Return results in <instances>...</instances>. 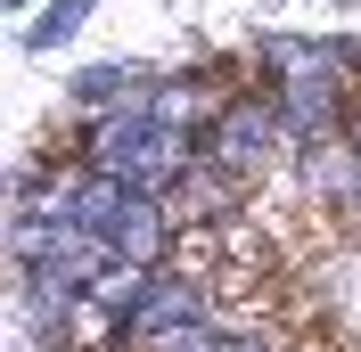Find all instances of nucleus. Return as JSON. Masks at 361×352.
<instances>
[{
    "label": "nucleus",
    "mask_w": 361,
    "mask_h": 352,
    "mask_svg": "<svg viewBox=\"0 0 361 352\" xmlns=\"http://www.w3.org/2000/svg\"><path fill=\"white\" fill-rule=\"evenodd\" d=\"M90 172L123 180V189H173L180 172H189V132L180 123H164L157 107H148V90H140L123 115H107L99 123V139H90Z\"/></svg>",
    "instance_id": "1"
},
{
    "label": "nucleus",
    "mask_w": 361,
    "mask_h": 352,
    "mask_svg": "<svg viewBox=\"0 0 361 352\" xmlns=\"http://www.w3.org/2000/svg\"><path fill=\"white\" fill-rule=\"evenodd\" d=\"M271 66H288L279 74V90H288V132L320 139L329 132V115H337V58L329 49H304V42H271Z\"/></svg>",
    "instance_id": "2"
},
{
    "label": "nucleus",
    "mask_w": 361,
    "mask_h": 352,
    "mask_svg": "<svg viewBox=\"0 0 361 352\" xmlns=\"http://www.w3.org/2000/svg\"><path fill=\"white\" fill-rule=\"evenodd\" d=\"M279 123H288V115H271V107H255V99H238V107L214 123V156H222L230 172H255V164L271 156V139H279Z\"/></svg>",
    "instance_id": "3"
},
{
    "label": "nucleus",
    "mask_w": 361,
    "mask_h": 352,
    "mask_svg": "<svg viewBox=\"0 0 361 352\" xmlns=\"http://www.w3.org/2000/svg\"><path fill=\"white\" fill-rule=\"evenodd\" d=\"M189 320H205V311H197V287L164 279V287H148V295H140V303L123 311V320H115V336H148V344H157V336L189 328Z\"/></svg>",
    "instance_id": "4"
},
{
    "label": "nucleus",
    "mask_w": 361,
    "mask_h": 352,
    "mask_svg": "<svg viewBox=\"0 0 361 352\" xmlns=\"http://www.w3.org/2000/svg\"><path fill=\"white\" fill-rule=\"evenodd\" d=\"M238 336H222V328H205V320H189V328H173V336H157L148 352H230Z\"/></svg>",
    "instance_id": "5"
},
{
    "label": "nucleus",
    "mask_w": 361,
    "mask_h": 352,
    "mask_svg": "<svg viewBox=\"0 0 361 352\" xmlns=\"http://www.w3.org/2000/svg\"><path fill=\"white\" fill-rule=\"evenodd\" d=\"M74 90H82V99H123V107H132V99H140V82H132V74H123V66H90V74H82V82H74Z\"/></svg>",
    "instance_id": "6"
},
{
    "label": "nucleus",
    "mask_w": 361,
    "mask_h": 352,
    "mask_svg": "<svg viewBox=\"0 0 361 352\" xmlns=\"http://www.w3.org/2000/svg\"><path fill=\"white\" fill-rule=\"evenodd\" d=\"M82 8H90V0H58V17H42V25H33V33H25V42H33V49H49V42H66L74 25H82Z\"/></svg>",
    "instance_id": "7"
}]
</instances>
